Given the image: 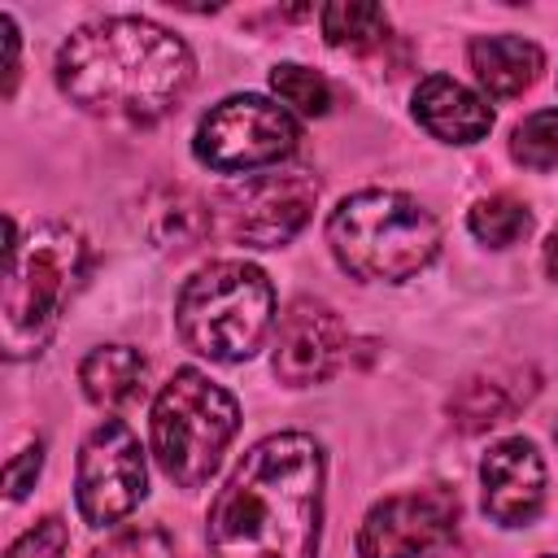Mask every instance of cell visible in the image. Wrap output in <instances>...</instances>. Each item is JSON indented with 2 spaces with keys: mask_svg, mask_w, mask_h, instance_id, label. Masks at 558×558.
Listing matches in <instances>:
<instances>
[{
  "mask_svg": "<svg viewBox=\"0 0 558 558\" xmlns=\"http://www.w3.org/2000/svg\"><path fill=\"white\" fill-rule=\"evenodd\" d=\"M323 445L305 432L257 440L218 488L205 523L214 558H314L323 532Z\"/></svg>",
  "mask_w": 558,
  "mask_h": 558,
  "instance_id": "cell-1",
  "label": "cell"
},
{
  "mask_svg": "<svg viewBox=\"0 0 558 558\" xmlns=\"http://www.w3.org/2000/svg\"><path fill=\"white\" fill-rule=\"evenodd\" d=\"M192 74L187 44L148 17L87 22L57 52V87L70 105L118 122L166 118L192 87Z\"/></svg>",
  "mask_w": 558,
  "mask_h": 558,
  "instance_id": "cell-2",
  "label": "cell"
},
{
  "mask_svg": "<svg viewBox=\"0 0 558 558\" xmlns=\"http://www.w3.org/2000/svg\"><path fill=\"white\" fill-rule=\"evenodd\" d=\"M9 244H4V279H0V344L4 357H31L39 353L83 270H87V244L65 222H35L26 235H17V222L9 218Z\"/></svg>",
  "mask_w": 558,
  "mask_h": 558,
  "instance_id": "cell-3",
  "label": "cell"
},
{
  "mask_svg": "<svg viewBox=\"0 0 558 558\" xmlns=\"http://www.w3.org/2000/svg\"><path fill=\"white\" fill-rule=\"evenodd\" d=\"M327 248L353 279L405 283L440 253L436 214L405 192L366 187L344 196L327 218Z\"/></svg>",
  "mask_w": 558,
  "mask_h": 558,
  "instance_id": "cell-4",
  "label": "cell"
},
{
  "mask_svg": "<svg viewBox=\"0 0 558 558\" xmlns=\"http://www.w3.org/2000/svg\"><path fill=\"white\" fill-rule=\"evenodd\" d=\"M174 327L209 362H248L275 331V288L253 262H209L183 283Z\"/></svg>",
  "mask_w": 558,
  "mask_h": 558,
  "instance_id": "cell-5",
  "label": "cell"
},
{
  "mask_svg": "<svg viewBox=\"0 0 558 558\" xmlns=\"http://www.w3.org/2000/svg\"><path fill=\"white\" fill-rule=\"evenodd\" d=\"M148 432L153 458L166 471V480L179 488H201L218 471L227 445L240 432V405L205 371L183 366L161 384Z\"/></svg>",
  "mask_w": 558,
  "mask_h": 558,
  "instance_id": "cell-6",
  "label": "cell"
},
{
  "mask_svg": "<svg viewBox=\"0 0 558 558\" xmlns=\"http://www.w3.org/2000/svg\"><path fill=\"white\" fill-rule=\"evenodd\" d=\"M296 140H301V126L283 105L257 92H240V96L218 100L201 118L192 153L201 166L218 174H248V170L279 166L283 157H292Z\"/></svg>",
  "mask_w": 558,
  "mask_h": 558,
  "instance_id": "cell-7",
  "label": "cell"
},
{
  "mask_svg": "<svg viewBox=\"0 0 558 558\" xmlns=\"http://www.w3.org/2000/svg\"><path fill=\"white\" fill-rule=\"evenodd\" d=\"M148 493V466L135 432L122 418H105L78 449L74 466V501L87 527H113Z\"/></svg>",
  "mask_w": 558,
  "mask_h": 558,
  "instance_id": "cell-8",
  "label": "cell"
},
{
  "mask_svg": "<svg viewBox=\"0 0 558 558\" xmlns=\"http://www.w3.org/2000/svg\"><path fill=\"white\" fill-rule=\"evenodd\" d=\"M314 201H318V183L305 170H292V174H262L227 187L209 214L222 240L248 244V248H279L310 222Z\"/></svg>",
  "mask_w": 558,
  "mask_h": 558,
  "instance_id": "cell-9",
  "label": "cell"
},
{
  "mask_svg": "<svg viewBox=\"0 0 558 558\" xmlns=\"http://www.w3.org/2000/svg\"><path fill=\"white\" fill-rule=\"evenodd\" d=\"M458 510L462 501L445 484L384 497L366 510L357 527V558H418L453 532Z\"/></svg>",
  "mask_w": 558,
  "mask_h": 558,
  "instance_id": "cell-10",
  "label": "cell"
},
{
  "mask_svg": "<svg viewBox=\"0 0 558 558\" xmlns=\"http://www.w3.org/2000/svg\"><path fill=\"white\" fill-rule=\"evenodd\" d=\"M344 357H349V327L327 301L296 296L275 323L270 366L288 388H310L331 379Z\"/></svg>",
  "mask_w": 558,
  "mask_h": 558,
  "instance_id": "cell-11",
  "label": "cell"
},
{
  "mask_svg": "<svg viewBox=\"0 0 558 558\" xmlns=\"http://www.w3.org/2000/svg\"><path fill=\"white\" fill-rule=\"evenodd\" d=\"M484 514L497 527H527L545 506V458L527 436L497 440L480 462Z\"/></svg>",
  "mask_w": 558,
  "mask_h": 558,
  "instance_id": "cell-12",
  "label": "cell"
},
{
  "mask_svg": "<svg viewBox=\"0 0 558 558\" xmlns=\"http://www.w3.org/2000/svg\"><path fill=\"white\" fill-rule=\"evenodd\" d=\"M414 122L440 144H475L493 131V109L466 83L449 74H427L414 87Z\"/></svg>",
  "mask_w": 558,
  "mask_h": 558,
  "instance_id": "cell-13",
  "label": "cell"
},
{
  "mask_svg": "<svg viewBox=\"0 0 558 558\" xmlns=\"http://www.w3.org/2000/svg\"><path fill=\"white\" fill-rule=\"evenodd\" d=\"M466 57H471L475 83L493 100L523 96L545 70V52L523 35H480V39H471Z\"/></svg>",
  "mask_w": 558,
  "mask_h": 558,
  "instance_id": "cell-14",
  "label": "cell"
},
{
  "mask_svg": "<svg viewBox=\"0 0 558 558\" xmlns=\"http://www.w3.org/2000/svg\"><path fill=\"white\" fill-rule=\"evenodd\" d=\"M78 384H83V397L100 410H122L131 405L144 384H148V362L140 349L131 344H100L83 357L78 366Z\"/></svg>",
  "mask_w": 558,
  "mask_h": 558,
  "instance_id": "cell-15",
  "label": "cell"
},
{
  "mask_svg": "<svg viewBox=\"0 0 558 558\" xmlns=\"http://www.w3.org/2000/svg\"><path fill=\"white\" fill-rule=\"evenodd\" d=\"M318 26H323V39L331 48H349V52H366L384 39L388 31V13L371 0H336L318 13Z\"/></svg>",
  "mask_w": 558,
  "mask_h": 558,
  "instance_id": "cell-16",
  "label": "cell"
},
{
  "mask_svg": "<svg viewBox=\"0 0 558 558\" xmlns=\"http://www.w3.org/2000/svg\"><path fill=\"white\" fill-rule=\"evenodd\" d=\"M466 227H471V235H475L480 244H488V248H510V244H519V240L532 231V209H527L519 196L497 192V196H484V201L471 205Z\"/></svg>",
  "mask_w": 558,
  "mask_h": 558,
  "instance_id": "cell-17",
  "label": "cell"
},
{
  "mask_svg": "<svg viewBox=\"0 0 558 558\" xmlns=\"http://www.w3.org/2000/svg\"><path fill=\"white\" fill-rule=\"evenodd\" d=\"M514 401L519 397H510L506 384H497V379H488V384L484 379H466L458 388V397L449 401V414H453V423L462 432H484L493 423H506V414L514 410Z\"/></svg>",
  "mask_w": 558,
  "mask_h": 558,
  "instance_id": "cell-18",
  "label": "cell"
},
{
  "mask_svg": "<svg viewBox=\"0 0 558 558\" xmlns=\"http://www.w3.org/2000/svg\"><path fill=\"white\" fill-rule=\"evenodd\" d=\"M270 87H275V96L283 100L288 113L296 109V113H305V118H323V113L331 109V87H327V78L314 74V70H305V65H296V61L275 65V70H270Z\"/></svg>",
  "mask_w": 558,
  "mask_h": 558,
  "instance_id": "cell-19",
  "label": "cell"
},
{
  "mask_svg": "<svg viewBox=\"0 0 558 558\" xmlns=\"http://www.w3.org/2000/svg\"><path fill=\"white\" fill-rule=\"evenodd\" d=\"M510 157L527 170L558 166V109H536L510 131Z\"/></svg>",
  "mask_w": 558,
  "mask_h": 558,
  "instance_id": "cell-20",
  "label": "cell"
},
{
  "mask_svg": "<svg viewBox=\"0 0 558 558\" xmlns=\"http://www.w3.org/2000/svg\"><path fill=\"white\" fill-rule=\"evenodd\" d=\"M70 549V527L61 514H44L35 527H26L9 549L4 558H65Z\"/></svg>",
  "mask_w": 558,
  "mask_h": 558,
  "instance_id": "cell-21",
  "label": "cell"
},
{
  "mask_svg": "<svg viewBox=\"0 0 558 558\" xmlns=\"http://www.w3.org/2000/svg\"><path fill=\"white\" fill-rule=\"evenodd\" d=\"M87 558H174V541L161 527H131L92 549Z\"/></svg>",
  "mask_w": 558,
  "mask_h": 558,
  "instance_id": "cell-22",
  "label": "cell"
},
{
  "mask_svg": "<svg viewBox=\"0 0 558 558\" xmlns=\"http://www.w3.org/2000/svg\"><path fill=\"white\" fill-rule=\"evenodd\" d=\"M39 466H44V445H39V440H35V445H26L17 458H9V466H4V488H9V497H13V501H22V497L35 488Z\"/></svg>",
  "mask_w": 558,
  "mask_h": 558,
  "instance_id": "cell-23",
  "label": "cell"
},
{
  "mask_svg": "<svg viewBox=\"0 0 558 558\" xmlns=\"http://www.w3.org/2000/svg\"><path fill=\"white\" fill-rule=\"evenodd\" d=\"M0 31H4V96H13V83H17V22L9 13H0Z\"/></svg>",
  "mask_w": 558,
  "mask_h": 558,
  "instance_id": "cell-24",
  "label": "cell"
},
{
  "mask_svg": "<svg viewBox=\"0 0 558 558\" xmlns=\"http://www.w3.org/2000/svg\"><path fill=\"white\" fill-rule=\"evenodd\" d=\"M541 262H545V275L558 283V227L549 231V240H545V248H541Z\"/></svg>",
  "mask_w": 558,
  "mask_h": 558,
  "instance_id": "cell-25",
  "label": "cell"
},
{
  "mask_svg": "<svg viewBox=\"0 0 558 558\" xmlns=\"http://www.w3.org/2000/svg\"><path fill=\"white\" fill-rule=\"evenodd\" d=\"M545 558H558V554H545Z\"/></svg>",
  "mask_w": 558,
  "mask_h": 558,
  "instance_id": "cell-26",
  "label": "cell"
},
{
  "mask_svg": "<svg viewBox=\"0 0 558 558\" xmlns=\"http://www.w3.org/2000/svg\"><path fill=\"white\" fill-rule=\"evenodd\" d=\"M554 436H558V432H554Z\"/></svg>",
  "mask_w": 558,
  "mask_h": 558,
  "instance_id": "cell-27",
  "label": "cell"
}]
</instances>
